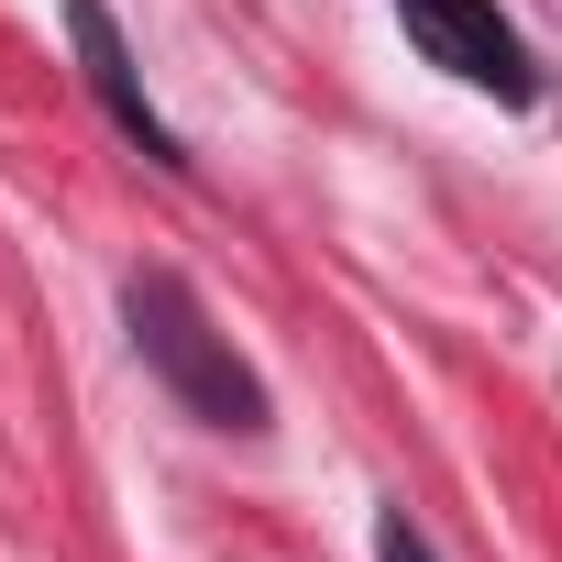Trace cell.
Listing matches in <instances>:
<instances>
[{
  "instance_id": "3",
  "label": "cell",
  "mask_w": 562,
  "mask_h": 562,
  "mask_svg": "<svg viewBox=\"0 0 562 562\" xmlns=\"http://www.w3.org/2000/svg\"><path fill=\"white\" fill-rule=\"evenodd\" d=\"M67 34H78V67H89V89L111 100V122H122L155 166H188V155H177V133H166V111L144 100V78H133V56H122V34H111L100 0H67Z\"/></svg>"
},
{
  "instance_id": "1",
  "label": "cell",
  "mask_w": 562,
  "mask_h": 562,
  "mask_svg": "<svg viewBox=\"0 0 562 562\" xmlns=\"http://www.w3.org/2000/svg\"><path fill=\"white\" fill-rule=\"evenodd\" d=\"M122 310H133V342H144V364L210 419V430H265V386L243 375V353L210 331V310L188 299V276H166V265H144L133 288H122Z\"/></svg>"
},
{
  "instance_id": "2",
  "label": "cell",
  "mask_w": 562,
  "mask_h": 562,
  "mask_svg": "<svg viewBox=\"0 0 562 562\" xmlns=\"http://www.w3.org/2000/svg\"><path fill=\"white\" fill-rule=\"evenodd\" d=\"M397 23H408V45L430 56V67H452L463 89H485V100H540V78H529V45L496 23V0H397Z\"/></svg>"
},
{
  "instance_id": "4",
  "label": "cell",
  "mask_w": 562,
  "mask_h": 562,
  "mask_svg": "<svg viewBox=\"0 0 562 562\" xmlns=\"http://www.w3.org/2000/svg\"><path fill=\"white\" fill-rule=\"evenodd\" d=\"M375 562H441V551H430V540H419V529L386 507V518H375Z\"/></svg>"
}]
</instances>
